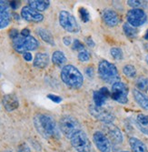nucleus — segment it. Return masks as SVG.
<instances>
[{"mask_svg":"<svg viewBox=\"0 0 148 152\" xmlns=\"http://www.w3.org/2000/svg\"><path fill=\"white\" fill-rule=\"evenodd\" d=\"M33 121L36 131L44 139H57L59 137L58 129L52 117L46 114H36Z\"/></svg>","mask_w":148,"mask_h":152,"instance_id":"f257e3e1","label":"nucleus"},{"mask_svg":"<svg viewBox=\"0 0 148 152\" xmlns=\"http://www.w3.org/2000/svg\"><path fill=\"white\" fill-rule=\"evenodd\" d=\"M60 76L62 81L68 88L77 89L79 88H81L83 85L84 82L83 75L78 68L73 65H66L63 66Z\"/></svg>","mask_w":148,"mask_h":152,"instance_id":"f03ea898","label":"nucleus"},{"mask_svg":"<svg viewBox=\"0 0 148 152\" xmlns=\"http://www.w3.org/2000/svg\"><path fill=\"white\" fill-rule=\"evenodd\" d=\"M98 74L102 80L109 84L120 81V76L116 66L109 61L102 60L98 64Z\"/></svg>","mask_w":148,"mask_h":152,"instance_id":"7ed1b4c3","label":"nucleus"},{"mask_svg":"<svg viewBox=\"0 0 148 152\" xmlns=\"http://www.w3.org/2000/svg\"><path fill=\"white\" fill-rule=\"evenodd\" d=\"M59 129L67 139H71L77 131L81 130V125L75 118L65 115L60 118Z\"/></svg>","mask_w":148,"mask_h":152,"instance_id":"20e7f679","label":"nucleus"},{"mask_svg":"<svg viewBox=\"0 0 148 152\" xmlns=\"http://www.w3.org/2000/svg\"><path fill=\"white\" fill-rule=\"evenodd\" d=\"M13 48L14 49L21 54H24L25 52L36 50L39 43L38 41L32 36L29 37H18L17 38L13 40Z\"/></svg>","mask_w":148,"mask_h":152,"instance_id":"39448f33","label":"nucleus"},{"mask_svg":"<svg viewBox=\"0 0 148 152\" xmlns=\"http://www.w3.org/2000/svg\"><path fill=\"white\" fill-rule=\"evenodd\" d=\"M71 145L77 152H90L91 151V142L87 135L82 129L77 131L71 139Z\"/></svg>","mask_w":148,"mask_h":152,"instance_id":"423d86ee","label":"nucleus"},{"mask_svg":"<svg viewBox=\"0 0 148 152\" xmlns=\"http://www.w3.org/2000/svg\"><path fill=\"white\" fill-rule=\"evenodd\" d=\"M59 24L65 31L69 33H77L80 29L75 17L65 10L59 13Z\"/></svg>","mask_w":148,"mask_h":152,"instance_id":"0eeeda50","label":"nucleus"},{"mask_svg":"<svg viewBox=\"0 0 148 152\" xmlns=\"http://www.w3.org/2000/svg\"><path fill=\"white\" fill-rule=\"evenodd\" d=\"M128 87L125 83L118 81L112 86L111 98L118 103L126 104L128 101Z\"/></svg>","mask_w":148,"mask_h":152,"instance_id":"6e6552de","label":"nucleus"},{"mask_svg":"<svg viewBox=\"0 0 148 152\" xmlns=\"http://www.w3.org/2000/svg\"><path fill=\"white\" fill-rule=\"evenodd\" d=\"M126 19L129 25L133 27H138L146 22L147 16L141 8H132L126 14Z\"/></svg>","mask_w":148,"mask_h":152,"instance_id":"1a4fd4ad","label":"nucleus"},{"mask_svg":"<svg viewBox=\"0 0 148 152\" xmlns=\"http://www.w3.org/2000/svg\"><path fill=\"white\" fill-rule=\"evenodd\" d=\"M89 112L96 119L104 124H112L113 121L115 120V116L110 111L103 108L102 107L90 106Z\"/></svg>","mask_w":148,"mask_h":152,"instance_id":"9d476101","label":"nucleus"},{"mask_svg":"<svg viewBox=\"0 0 148 152\" xmlns=\"http://www.w3.org/2000/svg\"><path fill=\"white\" fill-rule=\"evenodd\" d=\"M93 140L99 151L111 152V142L108 137H107L104 133H102L100 131L95 132V134L93 136Z\"/></svg>","mask_w":148,"mask_h":152,"instance_id":"9b49d317","label":"nucleus"},{"mask_svg":"<svg viewBox=\"0 0 148 152\" xmlns=\"http://www.w3.org/2000/svg\"><path fill=\"white\" fill-rule=\"evenodd\" d=\"M21 17L28 22H34V23H39L42 22L44 19V16L41 13H39L30 7H24L21 10Z\"/></svg>","mask_w":148,"mask_h":152,"instance_id":"f8f14e48","label":"nucleus"},{"mask_svg":"<svg viewBox=\"0 0 148 152\" xmlns=\"http://www.w3.org/2000/svg\"><path fill=\"white\" fill-rule=\"evenodd\" d=\"M11 21V13L9 4L0 0V29L7 27Z\"/></svg>","mask_w":148,"mask_h":152,"instance_id":"ddd939ff","label":"nucleus"},{"mask_svg":"<svg viewBox=\"0 0 148 152\" xmlns=\"http://www.w3.org/2000/svg\"><path fill=\"white\" fill-rule=\"evenodd\" d=\"M111 96V92L106 88H101L99 90L94 91L93 93V99L95 102V106L96 107H102L104 105L106 99Z\"/></svg>","mask_w":148,"mask_h":152,"instance_id":"4468645a","label":"nucleus"},{"mask_svg":"<svg viewBox=\"0 0 148 152\" xmlns=\"http://www.w3.org/2000/svg\"><path fill=\"white\" fill-rule=\"evenodd\" d=\"M105 130L111 141L115 144H120L123 142L122 132L116 126H114L112 124H105Z\"/></svg>","mask_w":148,"mask_h":152,"instance_id":"2eb2a0df","label":"nucleus"},{"mask_svg":"<svg viewBox=\"0 0 148 152\" xmlns=\"http://www.w3.org/2000/svg\"><path fill=\"white\" fill-rule=\"evenodd\" d=\"M2 103L4 105V107L7 111L11 112L13 110L17 109L19 107V101L17 96L14 94H7L3 96Z\"/></svg>","mask_w":148,"mask_h":152,"instance_id":"dca6fc26","label":"nucleus"},{"mask_svg":"<svg viewBox=\"0 0 148 152\" xmlns=\"http://www.w3.org/2000/svg\"><path fill=\"white\" fill-rule=\"evenodd\" d=\"M103 20L108 26H115L119 23V17L117 13L112 9H105L103 12Z\"/></svg>","mask_w":148,"mask_h":152,"instance_id":"f3484780","label":"nucleus"},{"mask_svg":"<svg viewBox=\"0 0 148 152\" xmlns=\"http://www.w3.org/2000/svg\"><path fill=\"white\" fill-rule=\"evenodd\" d=\"M49 64V56L46 53H37L33 61V65L35 67L43 68L46 67Z\"/></svg>","mask_w":148,"mask_h":152,"instance_id":"a211bd4d","label":"nucleus"},{"mask_svg":"<svg viewBox=\"0 0 148 152\" xmlns=\"http://www.w3.org/2000/svg\"><path fill=\"white\" fill-rule=\"evenodd\" d=\"M133 96L136 103L144 109L148 110V96L138 89H133Z\"/></svg>","mask_w":148,"mask_h":152,"instance_id":"6ab92c4d","label":"nucleus"},{"mask_svg":"<svg viewBox=\"0 0 148 152\" xmlns=\"http://www.w3.org/2000/svg\"><path fill=\"white\" fill-rule=\"evenodd\" d=\"M28 3V7L39 13L46 11L50 6V2L46 1V0H29Z\"/></svg>","mask_w":148,"mask_h":152,"instance_id":"aec40b11","label":"nucleus"},{"mask_svg":"<svg viewBox=\"0 0 148 152\" xmlns=\"http://www.w3.org/2000/svg\"><path fill=\"white\" fill-rule=\"evenodd\" d=\"M129 144L131 146V148L133 152H148L147 148L140 140L136 137H130L129 139Z\"/></svg>","mask_w":148,"mask_h":152,"instance_id":"412c9836","label":"nucleus"},{"mask_svg":"<svg viewBox=\"0 0 148 152\" xmlns=\"http://www.w3.org/2000/svg\"><path fill=\"white\" fill-rule=\"evenodd\" d=\"M36 33L46 43H47L51 46H55V40H54L52 34L48 30L43 28V27H38V28H36Z\"/></svg>","mask_w":148,"mask_h":152,"instance_id":"4be33fe9","label":"nucleus"},{"mask_svg":"<svg viewBox=\"0 0 148 152\" xmlns=\"http://www.w3.org/2000/svg\"><path fill=\"white\" fill-rule=\"evenodd\" d=\"M67 61V58L65 57V55L64 54V52L60 51V50H57L53 53L52 55V62L58 66H63Z\"/></svg>","mask_w":148,"mask_h":152,"instance_id":"5701e85b","label":"nucleus"},{"mask_svg":"<svg viewBox=\"0 0 148 152\" xmlns=\"http://www.w3.org/2000/svg\"><path fill=\"white\" fill-rule=\"evenodd\" d=\"M136 124L139 129L148 135V116L144 114H139L136 118Z\"/></svg>","mask_w":148,"mask_h":152,"instance_id":"b1692460","label":"nucleus"},{"mask_svg":"<svg viewBox=\"0 0 148 152\" xmlns=\"http://www.w3.org/2000/svg\"><path fill=\"white\" fill-rule=\"evenodd\" d=\"M123 30H124L126 36L127 37H129V38L136 37L137 36V34H138V31H137V29L136 28V27L132 26L128 23L124 24V26H123Z\"/></svg>","mask_w":148,"mask_h":152,"instance_id":"393cba45","label":"nucleus"},{"mask_svg":"<svg viewBox=\"0 0 148 152\" xmlns=\"http://www.w3.org/2000/svg\"><path fill=\"white\" fill-rule=\"evenodd\" d=\"M136 86L139 89V91H148V78L145 77H140L136 79Z\"/></svg>","mask_w":148,"mask_h":152,"instance_id":"a878e982","label":"nucleus"},{"mask_svg":"<svg viewBox=\"0 0 148 152\" xmlns=\"http://www.w3.org/2000/svg\"><path fill=\"white\" fill-rule=\"evenodd\" d=\"M123 72L128 77H134L136 76V69L133 65H126L123 67Z\"/></svg>","mask_w":148,"mask_h":152,"instance_id":"bb28decb","label":"nucleus"},{"mask_svg":"<svg viewBox=\"0 0 148 152\" xmlns=\"http://www.w3.org/2000/svg\"><path fill=\"white\" fill-rule=\"evenodd\" d=\"M110 54L114 59L121 60L123 59V51L119 48H112L110 50Z\"/></svg>","mask_w":148,"mask_h":152,"instance_id":"cd10ccee","label":"nucleus"},{"mask_svg":"<svg viewBox=\"0 0 148 152\" xmlns=\"http://www.w3.org/2000/svg\"><path fill=\"white\" fill-rule=\"evenodd\" d=\"M77 58H78V59L81 62H87L91 58V55H90V53L86 49H85V50H82V51H80L78 53Z\"/></svg>","mask_w":148,"mask_h":152,"instance_id":"c85d7f7f","label":"nucleus"},{"mask_svg":"<svg viewBox=\"0 0 148 152\" xmlns=\"http://www.w3.org/2000/svg\"><path fill=\"white\" fill-rule=\"evenodd\" d=\"M79 15L80 18L83 20V22H88L90 19V14L86 8H80L79 9Z\"/></svg>","mask_w":148,"mask_h":152,"instance_id":"c756f323","label":"nucleus"},{"mask_svg":"<svg viewBox=\"0 0 148 152\" xmlns=\"http://www.w3.org/2000/svg\"><path fill=\"white\" fill-rule=\"evenodd\" d=\"M72 48L74 50H76V51H82V50H85V46L84 44L81 42L80 40L78 39H75L74 40V42L72 44Z\"/></svg>","mask_w":148,"mask_h":152,"instance_id":"7c9ffc66","label":"nucleus"},{"mask_svg":"<svg viewBox=\"0 0 148 152\" xmlns=\"http://www.w3.org/2000/svg\"><path fill=\"white\" fill-rule=\"evenodd\" d=\"M47 98H48L50 100H52L53 102H55V103H60V102L63 100L61 96H57V95H53V94H48V95H47Z\"/></svg>","mask_w":148,"mask_h":152,"instance_id":"2f4dec72","label":"nucleus"},{"mask_svg":"<svg viewBox=\"0 0 148 152\" xmlns=\"http://www.w3.org/2000/svg\"><path fill=\"white\" fill-rule=\"evenodd\" d=\"M127 5L133 8H138V7L142 5V2L138 1V0H129V1H127Z\"/></svg>","mask_w":148,"mask_h":152,"instance_id":"473e14b6","label":"nucleus"},{"mask_svg":"<svg viewBox=\"0 0 148 152\" xmlns=\"http://www.w3.org/2000/svg\"><path fill=\"white\" fill-rule=\"evenodd\" d=\"M17 152H31V150H30L29 147L25 143H22V144L19 145Z\"/></svg>","mask_w":148,"mask_h":152,"instance_id":"72a5a7b5","label":"nucleus"},{"mask_svg":"<svg viewBox=\"0 0 148 152\" xmlns=\"http://www.w3.org/2000/svg\"><path fill=\"white\" fill-rule=\"evenodd\" d=\"M9 37H10V38L11 39H16V38H17L19 36H18V30L17 29H16V28H12L10 31H9Z\"/></svg>","mask_w":148,"mask_h":152,"instance_id":"f704fd0d","label":"nucleus"},{"mask_svg":"<svg viewBox=\"0 0 148 152\" xmlns=\"http://www.w3.org/2000/svg\"><path fill=\"white\" fill-rule=\"evenodd\" d=\"M86 74L88 77H93L94 75H95V71H94V68L93 66H88L86 67Z\"/></svg>","mask_w":148,"mask_h":152,"instance_id":"c9c22d12","label":"nucleus"},{"mask_svg":"<svg viewBox=\"0 0 148 152\" xmlns=\"http://www.w3.org/2000/svg\"><path fill=\"white\" fill-rule=\"evenodd\" d=\"M23 58H24V59H25V61H28V62L32 61V59H33L32 54L29 53V52H25V53H24V54H23Z\"/></svg>","mask_w":148,"mask_h":152,"instance_id":"e433bc0d","label":"nucleus"},{"mask_svg":"<svg viewBox=\"0 0 148 152\" xmlns=\"http://www.w3.org/2000/svg\"><path fill=\"white\" fill-rule=\"evenodd\" d=\"M63 42L65 46H70L72 44V38L68 36L63 37Z\"/></svg>","mask_w":148,"mask_h":152,"instance_id":"4c0bfd02","label":"nucleus"},{"mask_svg":"<svg viewBox=\"0 0 148 152\" xmlns=\"http://www.w3.org/2000/svg\"><path fill=\"white\" fill-rule=\"evenodd\" d=\"M19 6H20V2H17V1H11V2H9V7L12 9H14V10L17 9L19 7Z\"/></svg>","mask_w":148,"mask_h":152,"instance_id":"58836bf2","label":"nucleus"},{"mask_svg":"<svg viewBox=\"0 0 148 152\" xmlns=\"http://www.w3.org/2000/svg\"><path fill=\"white\" fill-rule=\"evenodd\" d=\"M86 45L88 46V47H90V48H94L96 46V43L94 42V40L91 38V37H86Z\"/></svg>","mask_w":148,"mask_h":152,"instance_id":"ea45409f","label":"nucleus"},{"mask_svg":"<svg viewBox=\"0 0 148 152\" xmlns=\"http://www.w3.org/2000/svg\"><path fill=\"white\" fill-rule=\"evenodd\" d=\"M21 36L22 37H29L30 36V30L28 28H24L21 31Z\"/></svg>","mask_w":148,"mask_h":152,"instance_id":"a19ab883","label":"nucleus"},{"mask_svg":"<svg viewBox=\"0 0 148 152\" xmlns=\"http://www.w3.org/2000/svg\"><path fill=\"white\" fill-rule=\"evenodd\" d=\"M144 39L148 41V29L146 30V32H145V34H144Z\"/></svg>","mask_w":148,"mask_h":152,"instance_id":"79ce46f5","label":"nucleus"},{"mask_svg":"<svg viewBox=\"0 0 148 152\" xmlns=\"http://www.w3.org/2000/svg\"><path fill=\"white\" fill-rule=\"evenodd\" d=\"M145 62H146V63L148 64V55H147V56L145 57Z\"/></svg>","mask_w":148,"mask_h":152,"instance_id":"37998d69","label":"nucleus"},{"mask_svg":"<svg viewBox=\"0 0 148 152\" xmlns=\"http://www.w3.org/2000/svg\"><path fill=\"white\" fill-rule=\"evenodd\" d=\"M121 152H129V151H121Z\"/></svg>","mask_w":148,"mask_h":152,"instance_id":"c03bdc74","label":"nucleus"},{"mask_svg":"<svg viewBox=\"0 0 148 152\" xmlns=\"http://www.w3.org/2000/svg\"><path fill=\"white\" fill-rule=\"evenodd\" d=\"M4 152H11V151H4Z\"/></svg>","mask_w":148,"mask_h":152,"instance_id":"a18cd8bd","label":"nucleus"},{"mask_svg":"<svg viewBox=\"0 0 148 152\" xmlns=\"http://www.w3.org/2000/svg\"><path fill=\"white\" fill-rule=\"evenodd\" d=\"M0 77H1V74H0Z\"/></svg>","mask_w":148,"mask_h":152,"instance_id":"49530a36","label":"nucleus"}]
</instances>
